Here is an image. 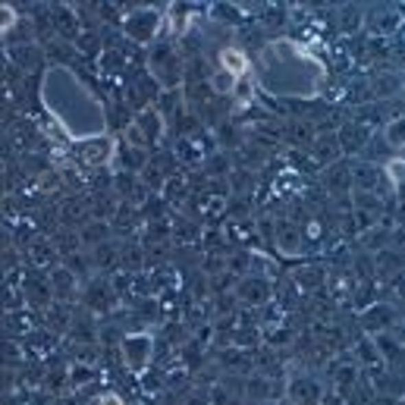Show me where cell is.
Returning a JSON list of instances; mask_svg holds the SVG:
<instances>
[{"label":"cell","mask_w":405,"mask_h":405,"mask_svg":"<svg viewBox=\"0 0 405 405\" xmlns=\"http://www.w3.org/2000/svg\"><path fill=\"white\" fill-rule=\"evenodd\" d=\"M220 63H223V69L229 73V79H233V76H245V69H248V60H245V54L236 51V47H227V51L220 54Z\"/></svg>","instance_id":"cell-1"},{"label":"cell","mask_w":405,"mask_h":405,"mask_svg":"<svg viewBox=\"0 0 405 405\" xmlns=\"http://www.w3.org/2000/svg\"><path fill=\"white\" fill-rule=\"evenodd\" d=\"M101 405H123V399H119L117 393H107V396L101 399Z\"/></svg>","instance_id":"cell-2"}]
</instances>
